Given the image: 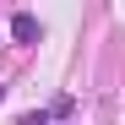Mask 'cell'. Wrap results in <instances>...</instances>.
Segmentation results:
<instances>
[{
    "instance_id": "1",
    "label": "cell",
    "mask_w": 125,
    "mask_h": 125,
    "mask_svg": "<svg viewBox=\"0 0 125 125\" xmlns=\"http://www.w3.org/2000/svg\"><path fill=\"white\" fill-rule=\"evenodd\" d=\"M38 33H44V27H38L33 11H16L11 16V38H16V44H38Z\"/></svg>"
},
{
    "instance_id": "2",
    "label": "cell",
    "mask_w": 125,
    "mask_h": 125,
    "mask_svg": "<svg viewBox=\"0 0 125 125\" xmlns=\"http://www.w3.org/2000/svg\"><path fill=\"white\" fill-rule=\"evenodd\" d=\"M16 125H54V114H38V109H33V114H22Z\"/></svg>"
},
{
    "instance_id": "3",
    "label": "cell",
    "mask_w": 125,
    "mask_h": 125,
    "mask_svg": "<svg viewBox=\"0 0 125 125\" xmlns=\"http://www.w3.org/2000/svg\"><path fill=\"white\" fill-rule=\"evenodd\" d=\"M0 98H6V82H0Z\"/></svg>"
}]
</instances>
